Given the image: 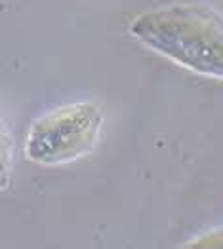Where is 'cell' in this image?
I'll return each instance as SVG.
<instances>
[{
  "label": "cell",
  "mask_w": 223,
  "mask_h": 249,
  "mask_svg": "<svg viewBox=\"0 0 223 249\" xmlns=\"http://www.w3.org/2000/svg\"><path fill=\"white\" fill-rule=\"evenodd\" d=\"M132 35L180 65L223 78V18L199 6H174L143 14Z\"/></svg>",
  "instance_id": "cell-1"
},
{
  "label": "cell",
  "mask_w": 223,
  "mask_h": 249,
  "mask_svg": "<svg viewBox=\"0 0 223 249\" xmlns=\"http://www.w3.org/2000/svg\"><path fill=\"white\" fill-rule=\"evenodd\" d=\"M103 124L94 103H75L39 118L25 141V154L37 164H67L90 152Z\"/></svg>",
  "instance_id": "cell-2"
}]
</instances>
